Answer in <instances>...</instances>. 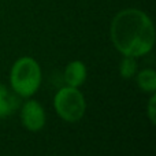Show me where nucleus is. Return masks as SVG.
Returning a JSON list of instances; mask_svg holds the SVG:
<instances>
[{
	"label": "nucleus",
	"instance_id": "1a4fd4ad",
	"mask_svg": "<svg viewBox=\"0 0 156 156\" xmlns=\"http://www.w3.org/2000/svg\"><path fill=\"white\" fill-rule=\"evenodd\" d=\"M155 101H156V97H155V94H152L151 100H149V104H148V115L152 123H155Z\"/></svg>",
	"mask_w": 156,
	"mask_h": 156
},
{
	"label": "nucleus",
	"instance_id": "423d86ee",
	"mask_svg": "<svg viewBox=\"0 0 156 156\" xmlns=\"http://www.w3.org/2000/svg\"><path fill=\"white\" fill-rule=\"evenodd\" d=\"M18 103V99L4 85H0V118L8 116L12 111H15Z\"/></svg>",
	"mask_w": 156,
	"mask_h": 156
},
{
	"label": "nucleus",
	"instance_id": "0eeeda50",
	"mask_svg": "<svg viewBox=\"0 0 156 156\" xmlns=\"http://www.w3.org/2000/svg\"><path fill=\"white\" fill-rule=\"evenodd\" d=\"M137 85L144 92L154 93L156 89V74L152 69H147L138 73L137 76Z\"/></svg>",
	"mask_w": 156,
	"mask_h": 156
},
{
	"label": "nucleus",
	"instance_id": "f03ea898",
	"mask_svg": "<svg viewBox=\"0 0 156 156\" xmlns=\"http://www.w3.org/2000/svg\"><path fill=\"white\" fill-rule=\"evenodd\" d=\"M11 86L18 94L25 97L36 93L41 82V70L33 58L25 56L18 59L11 69Z\"/></svg>",
	"mask_w": 156,
	"mask_h": 156
},
{
	"label": "nucleus",
	"instance_id": "7ed1b4c3",
	"mask_svg": "<svg viewBox=\"0 0 156 156\" xmlns=\"http://www.w3.org/2000/svg\"><path fill=\"white\" fill-rule=\"evenodd\" d=\"M58 115L67 122H77L85 112V99L77 88H62L54 99Z\"/></svg>",
	"mask_w": 156,
	"mask_h": 156
},
{
	"label": "nucleus",
	"instance_id": "39448f33",
	"mask_svg": "<svg viewBox=\"0 0 156 156\" xmlns=\"http://www.w3.org/2000/svg\"><path fill=\"white\" fill-rule=\"evenodd\" d=\"M86 80V67L82 62L80 60H74V62L69 63V66L65 70V82L67 86L71 88H78Z\"/></svg>",
	"mask_w": 156,
	"mask_h": 156
},
{
	"label": "nucleus",
	"instance_id": "f257e3e1",
	"mask_svg": "<svg viewBox=\"0 0 156 156\" xmlns=\"http://www.w3.org/2000/svg\"><path fill=\"white\" fill-rule=\"evenodd\" d=\"M111 40L125 56H143L152 49L155 29L151 18L136 8L119 11L111 23Z\"/></svg>",
	"mask_w": 156,
	"mask_h": 156
},
{
	"label": "nucleus",
	"instance_id": "20e7f679",
	"mask_svg": "<svg viewBox=\"0 0 156 156\" xmlns=\"http://www.w3.org/2000/svg\"><path fill=\"white\" fill-rule=\"evenodd\" d=\"M21 121H22V125L27 130L38 132L45 125L44 108L36 100H30V101L25 103V105L22 107V111H21Z\"/></svg>",
	"mask_w": 156,
	"mask_h": 156
},
{
	"label": "nucleus",
	"instance_id": "6e6552de",
	"mask_svg": "<svg viewBox=\"0 0 156 156\" xmlns=\"http://www.w3.org/2000/svg\"><path fill=\"white\" fill-rule=\"evenodd\" d=\"M119 71L123 78H130L137 73V63L133 56H125V59L121 62Z\"/></svg>",
	"mask_w": 156,
	"mask_h": 156
}]
</instances>
